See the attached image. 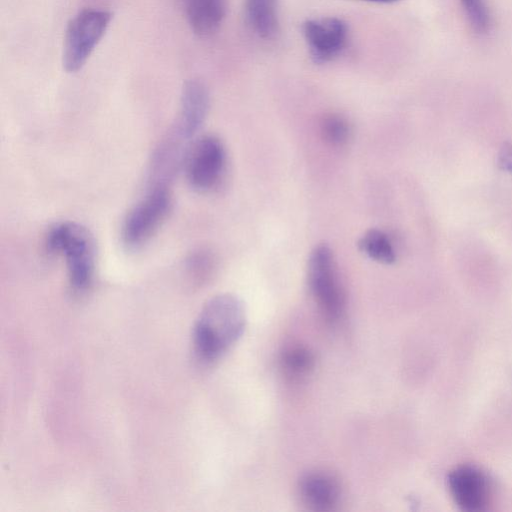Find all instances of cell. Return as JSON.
Masks as SVG:
<instances>
[{
    "mask_svg": "<svg viewBox=\"0 0 512 512\" xmlns=\"http://www.w3.org/2000/svg\"><path fill=\"white\" fill-rule=\"evenodd\" d=\"M467 19L478 34L487 33L491 27V15L485 0H460Z\"/></svg>",
    "mask_w": 512,
    "mask_h": 512,
    "instance_id": "obj_15",
    "label": "cell"
},
{
    "mask_svg": "<svg viewBox=\"0 0 512 512\" xmlns=\"http://www.w3.org/2000/svg\"><path fill=\"white\" fill-rule=\"evenodd\" d=\"M448 486L461 510L484 511L492 501V482L488 475L475 465L463 464L455 467L448 475Z\"/></svg>",
    "mask_w": 512,
    "mask_h": 512,
    "instance_id": "obj_7",
    "label": "cell"
},
{
    "mask_svg": "<svg viewBox=\"0 0 512 512\" xmlns=\"http://www.w3.org/2000/svg\"><path fill=\"white\" fill-rule=\"evenodd\" d=\"M498 166L501 170L512 174V143L503 142L497 158Z\"/></svg>",
    "mask_w": 512,
    "mask_h": 512,
    "instance_id": "obj_16",
    "label": "cell"
},
{
    "mask_svg": "<svg viewBox=\"0 0 512 512\" xmlns=\"http://www.w3.org/2000/svg\"><path fill=\"white\" fill-rule=\"evenodd\" d=\"M302 501L312 510L330 511L339 502L341 487L335 476L322 471L304 475L299 483Z\"/></svg>",
    "mask_w": 512,
    "mask_h": 512,
    "instance_id": "obj_10",
    "label": "cell"
},
{
    "mask_svg": "<svg viewBox=\"0 0 512 512\" xmlns=\"http://www.w3.org/2000/svg\"><path fill=\"white\" fill-rule=\"evenodd\" d=\"M307 277L310 291L325 318L337 321L343 313L345 300L329 246L320 244L312 250Z\"/></svg>",
    "mask_w": 512,
    "mask_h": 512,
    "instance_id": "obj_4",
    "label": "cell"
},
{
    "mask_svg": "<svg viewBox=\"0 0 512 512\" xmlns=\"http://www.w3.org/2000/svg\"><path fill=\"white\" fill-rule=\"evenodd\" d=\"M45 247L49 253L65 258L68 279L73 289L85 290L92 282L95 270V243L90 232L75 222L55 224L48 231Z\"/></svg>",
    "mask_w": 512,
    "mask_h": 512,
    "instance_id": "obj_2",
    "label": "cell"
},
{
    "mask_svg": "<svg viewBox=\"0 0 512 512\" xmlns=\"http://www.w3.org/2000/svg\"><path fill=\"white\" fill-rule=\"evenodd\" d=\"M281 361L288 373L302 375L313 367L314 357L307 348L303 346H292L282 353Z\"/></svg>",
    "mask_w": 512,
    "mask_h": 512,
    "instance_id": "obj_14",
    "label": "cell"
},
{
    "mask_svg": "<svg viewBox=\"0 0 512 512\" xmlns=\"http://www.w3.org/2000/svg\"><path fill=\"white\" fill-rule=\"evenodd\" d=\"M245 324L244 305L237 296L224 293L212 297L194 325L196 354L205 361L219 358L241 337Z\"/></svg>",
    "mask_w": 512,
    "mask_h": 512,
    "instance_id": "obj_1",
    "label": "cell"
},
{
    "mask_svg": "<svg viewBox=\"0 0 512 512\" xmlns=\"http://www.w3.org/2000/svg\"><path fill=\"white\" fill-rule=\"evenodd\" d=\"M320 131L323 139L328 144L341 146L349 139L350 125L343 116L339 114H329L322 119Z\"/></svg>",
    "mask_w": 512,
    "mask_h": 512,
    "instance_id": "obj_13",
    "label": "cell"
},
{
    "mask_svg": "<svg viewBox=\"0 0 512 512\" xmlns=\"http://www.w3.org/2000/svg\"><path fill=\"white\" fill-rule=\"evenodd\" d=\"M358 245L365 255L381 264H392L396 260V253L390 238L379 229L368 230L360 238Z\"/></svg>",
    "mask_w": 512,
    "mask_h": 512,
    "instance_id": "obj_12",
    "label": "cell"
},
{
    "mask_svg": "<svg viewBox=\"0 0 512 512\" xmlns=\"http://www.w3.org/2000/svg\"><path fill=\"white\" fill-rule=\"evenodd\" d=\"M305 40L315 63L332 60L344 48L347 37V24L339 18L327 17L310 19L302 26Z\"/></svg>",
    "mask_w": 512,
    "mask_h": 512,
    "instance_id": "obj_8",
    "label": "cell"
},
{
    "mask_svg": "<svg viewBox=\"0 0 512 512\" xmlns=\"http://www.w3.org/2000/svg\"><path fill=\"white\" fill-rule=\"evenodd\" d=\"M363 1L387 4V3H394V2H397V1H400V0H363Z\"/></svg>",
    "mask_w": 512,
    "mask_h": 512,
    "instance_id": "obj_17",
    "label": "cell"
},
{
    "mask_svg": "<svg viewBox=\"0 0 512 512\" xmlns=\"http://www.w3.org/2000/svg\"><path fill=\"white\" fill-rule=\"evenodd\" d=\"M171 195L166 184L154 187L127 213L122 225L123 242L136 247L148 240L166 218Z\"/></svg>",
    "mask_w": 512,
    "mask_h": 512,
    "instance_id": "obj_5",
    "label": "cell"
},
{
    "mask_svg": "<svg viewBox=\"0 0 512 512\" xmlns=\"http://www.w3.org/2000/svg\"><path fill=\"white\" fill-rule=\"evenodd\" d=\"M246 18L261 38L273 37L279 27L278 0H244Z\"/></svg>",
    "mask_w": 512,
    "mask_h": 512,
    "instance_id": "obj_11",
    "label": "cell"
},
{
    "mask_svg": "<svg viewBox=\"0 0 512 512\" xmlns=\"http://www.w3.org/2000/svg\"><path fill=\"white\" fill-rule=\"evenodd\" d=\"M209 109V93L197 80L187 81L182 88L180 110L174 136L182 141L193 137L205 121Z\"/></svg>",
    "mask_w": 512,
    "mask_h": 512,
    "instance_id": "obj_9",
    "label": "cell"
},
{
    "mask_svg": "<svg viewBox=\"0 0 512 512\" xmlns=\"http://www.w3.org/2000/svg\"><path fill=\"white\" fill-rule=\"evenodd\" d=\"M227 155L224 144L214 135L198 138L188 152L186 175L196 190L207 192L215 189L226 172Z\"/></svg>",
    "mask_w": 512,
    "mask_h": 512,
    "instance_id": "obj_6",
    "label": "cell"
},
{
    "mask_svg": "<svg viewBox=\"0 0 512 512\" xmlns=\"http://www.w3.org/2000/svg\"><path fill=\"white\" fill-rule=\"evenodd\" d=\"M111 18L107 10L85 8L69 21L62 52V64L67 72H76L85 65L104 36Z\"/></svg>",
    "mask_w": 512,
    "mask_h": 512,
    "instance_id": "obj_3",
    "label": "cell"
}]
</instances>
